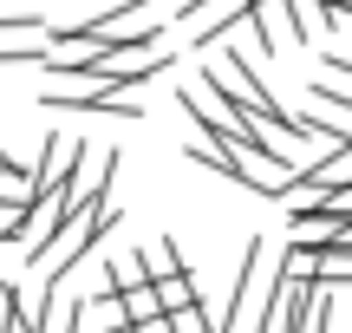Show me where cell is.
I'll return each instance as SVG.
<instances>
[{
	"label": "cell",
	"mask_w": 352,
	"mask_h": 333,
	"mask_svg": "<svg viewBox=\"0 0 352 333\" xmlns=\"http://www.w3.org/2000/svg\"><path fill=\"white\" fill-rule=\"evenodd\" d=\"M111 229H118V209H111V203H98V209H65L59 229H52L46 242L26 255V268L39 275V288H65V275H72Z\"/></svg>",
	"instance_id": "obj_1"
},
{
	"label": "cell",
	"mask_w": 352,
	"mask_h": 333,
	"mask_svg": "<svg viewBox=\"0 0 352 333\" xmlns=\"http://www.w3.org/2000/svg\"><path fill=\"white\" fill-rule=\"evenodd\" d=\"M280 111L294 118V125H307V131H333V138H352V105L340 98V92H327V85H307L294 105H280Z\"/></svg>",
	"instance_id": "obj_2"
},
{
	"label": "cell",
	"mask_w": 352,
	"mask_h": 333,
	"mask_svg": "<svg viewBox=\"0 0 352 333\" xmlns=\"http://www.w3.org/2000/svg\"><path fill=\"white\" fill-rule=\"evenodd\" d=\"M261 301H267L261 294V242L248 235V255H241V268H235V294H228V314H222V327H215V333H241Z\"/></svg>",
	"instance_id": "obj_3"
},
{
	"label": "cell",
	"mask_w": 352,
	"mask_h": 333,
	"mask_svg": "<svg viewBox=\"0 0 352 333\" xmlns=\"http://www.w3.org/2000/svg\"><path fill=\"white\" fill-rule=\"evenodd\" d=\"M241 26L254 33V52H261V59H274V52L287 46V7H280V0H254Z\"/></svg>",
	"instance_id": "obj_4"
},
{
	"label": "cell",
	"mask_w": 352,
	"mask_h": 333,
	"mask_svg": "<svg viewBox=\"0 0 352 333\" xmlns=\"http://www.w3.org/2000/svg\"><path fill=\"white\" fill-rule=\"evenodd\" d=\"M183 157H189V164H202V170H215V177H228V183H248L241 157H235V151H222V144H215L209 131H196V138L183 144ZM248 190H254V183H248Z\"/></svg>",
	"instance_id": "obj_5"
},
{
	"label": "cell",
	"mask_w": 352,
	"mask_h": 333,
	"mask_svg": "<svg viewBox=\"0 0 352 333\" xmlns=\"http://www.w3.org/2000/svg\"><path fill=\"white\" fill-rule=\"evenodd\" d=\"M46 59V26H33V33H0V72L7 65H39Z\"/></svg>",
	"instance_id": "obj_6"
},
{
	"label": "cell",
	"mask_w": 352,
	"mask_h": 333,
	"mask_svg": "<svg viewBox=\"0 0 352 333\" xmlns=\"http://www.w3.org/2000/svg\"><path fill=\"white\" fill-rule=\"evenodd\" d=\"M176 268H183V255H176L170 235H157V242L138 248V275H144V281H164V275H176Z\"/></svg>",
	"instance_id": "obj_7"
},
{
	"label": "cell",
	"mask_w": 352,
	"mask_h": 333,
	"mask_svg": "<svg viewBox=\"0 0 352 333\" xmlns=\"http://www.w3.org/2000/svg\"><path fill=\"white\" fill-rule=\"evenodd\" d=\"M280 7H287V39H320V26H327V7H320V0H280Z\"/></svg>",
	"instance_id": "obj_8"
},
{
	"label": "cell",
	"mask_w": 352,
	"mask_h": 333,
	"mask_svg": "<svg viewBox=\"0 0 352 333\" xmlns=\"http://www.w3.org/2000/svg\"><path fill=\"white\" fill-rule=\"evenodd\" d=\"M151 288H157V314H170V308H183V301H196L189 268H176V275H164V281H151Z\"/></svg>",
	"instance_id": "obj_9"
},
{
	"label": "cell",
	"mask_w": 352,
	"mask_h": 333,
	"mask_svg": "<svg viewBox=\"0 0 352 333\" xmlns=\"http://www.w3.org/2000/svg\"><path fill=\"white\" fill-rule=\"evenodd\" d=\"M164 327H170V333H215V321L202 314V294H196V301H183V308H170V314H164Z\"/></svg>",
	"instance_id": "obj_10"
},
{
	"label": "cell",
	"mask_w": 352,
	"mask_h": 333,
	"mask_svg": "<svg viewBox=\"0 0 352 333\" xmlns=\"http://www.w3.org/2000/svg\"><path fill=\"white\" fill-rule=\"evenodd\" d=\"M314 268H320V255H314V248L287 242V255H280V281H314Z\"/></svg>",
	"instance_id": "obj_11"
},
{
	"label": "cell",
	"mask_w": 352,
	"mask_h": 333,
	"mask_svg": "<svg viewBox=\"0 0 352 333\" xmlns=\"http://www.w3.org/2000/svg\"><path fill=\"white\" fill-rule=\"evenodd\" d=\"M314 255H320L314 281H352V248H314Z\"/></svg>",
	"instance_id": "obj_12"
},
{
	"label": "cell",
	"mask_w": 352,
	"mask_h": 333,
	"mask_svg": "<svg viewBox=\"0 0 352 333\" xmlns=\"http://www.w3.org/2000/svg\"><path fill=\"white\" fill-rule=\"evenodd\" d=\"M39 26V7H13V13H0V33H33Z\"/></svg>",
	"instance_id": "obj_13"
},
{
	"label": "cell",
	"mask_w": 352,
	"mask_h": 333,
	"mask_svg": "<svg viewBox=\"0 0 352 333\" xmlns=\"http://www.w3.org/2000/svg\"><path fill=\"white\" fill-rule=\"evenodd\" d=\"M13 288H20V281H0V327L13 321Z\"/></svg>",
	"instance_id": "obj_14"
},
{
	"label": "cell",
	"mask_w": 352,
	"mask_h": 333,
	"mask_svg": "<svg viewBox=\"0 0 352 333\" xmlns=\"http://www.w3.org/2000/svg\"><path fill=\"white\" fill-rule=\"evenodd\" d=\"M0 333H33V327H26V321H20V314H13V321H7V327H0Z\"/></svg>",
	"instance_id": "obj_15"
},
{
	"label": "cell",
	"mask_w": 352,
	"mask_h": 333,
	"mask_svg": "<svg viewBox=\"0 0 352 333\" xmlns=\"http://www.w3.org/2000/svg\"><path fill=\"white\" fill-rule=\"evenodd\" d=\"M320 7H352V0H320Z\"/></svg>",
	"instance_id": "obj_16"
},
{
	"label": "cell",
	"mask_w": 352,
	"mask_h": 333,
	"mask_svg": "<svg viewBox=\"0 0 352 333\" xmlns=\"http://www.w3.org/2000/svg\"><path fill=\"white\" fill-rule=\"evenodd\" d=\"M13 7H26V0H13Z\"/></svg>",
	"instance_id": "obj_17"
},
{
	"label": "cell",
	"mask_w": 352,
	"mask_h": 333,
	"mask_svg": "<svg viewBox=\"0 0 352 333\" xmlns=\"http://www.w3.org/2000/svg\"><path fill=\"white\" fill-rule=\"evenodd\" d=\"M0 164H7V151H0Z\"/></svg>",
	"instance_id": "obj_18"
}]
</instances>
